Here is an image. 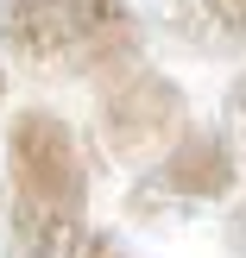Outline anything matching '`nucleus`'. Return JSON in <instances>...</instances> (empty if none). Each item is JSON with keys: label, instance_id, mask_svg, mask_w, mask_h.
<instances>
[{"label": "nucleus", "instance_id": "nucleus-1", "mask_svg": "<svg viewBox=\"0 0 246 258\" xmlns=\"http://www.w3.org/2000/svg\"><path fill=\"white\" fill-rule=\"evenodd\" d=\"M7 164L19 176V202H38V208H82L88 176H82V151H76V133L44 107L13 113L7 126Z\"/></svg>", "mask_w": 246, "mask_h": 258}, {"label": "nucleus", "instance_id": "nucleus-2", "mask_svg": "<svg viewBox=\"0 0 246 258\" xmlns=\"http://www.w3.org/2000/svg\"><path fill=\"white\" fill-rule=\"evenodd\" d=\"M183 126V88L171 76L133 70L126 82H114L101 95V145L120 164H145L152 151H164V139Z\"/></svg>", "mask_w": 246, "mask_h": 258}, {"label": "nucleus", "instance_id": "nucleus-3", "mask_svg": "<svg viewBox=\"0 0 246 258\" xmlns=\"http://www.w3.org/2000/svg\"><path fill=\"white\" fill-rule=\"evenodd\" d=\"M126 19L120 0H7L0 7V32H7V44L19 50V57H63V50L88 44V38L101 32V25Z\"/></svg>", "mask_w": 246, "mask_h": 258}, {"label": "nucleus", "instance_id": "nucleus-4", "mask_svg": "<svg viewBox=\"0 0 246 258\" xmlns=\"http://www.w3.org/2000/svg\"><path fill=\"white\" fill-rule=\"evenodd\" d=\"M240 164H234V145L221 133H183L158 164V183L171 196H189V202H221L234 189Z\"/></svg>", "mask_w": 246, "mask_h": 258}, {"label": "nucleus", "instance_id": "nucleus-5", "mask_svg": "<svg viewBox=\"0 0 246 258\" xmlns=\"http://www.w3.org/2000/svg\"><path fill=\"white\" fill-rule=\"evenodd\" d=\"M7 233H13V258H82V208L19 202Z\"/></svg>", "mask_w": 246, "mask_h": 258}, {"label": "nucleus", "instance_id": "nucleus-6", "mask_svg": "<svg viewBox=\"0 0 246 258\" xmlns=\"http://www.w3.org/2000/svg\"><path fill=\"white\" fill-rule=\"evenodd\" d=\"M183 32L209 50H240L246 44V0H189Z\"/></svg>", "mask_w": 246, "mask_h": 258}, {"label": "nucleus", "instance_id": "nucleus-7", "mask_svg": "<svg viewBox=\"0 0 246 258\" xmlns=\"http://www.w3.org/2000/svg\"><path fill=\"white\" fill-rule=\"evenodd\" d=\"M133 50H139L133 19H114V25H101V32L82 44V70H88V76H114V70L133 63Z\"/></svg>", "mask_w": 246, "mask_h": 258}, {"label": "nucleus", "instance_id": "nucleus-8", "mask_svg": "<svg viewBox=\"0 0 246 258\" xmlns=\"http://www.w3.org/2000/svg\"><path fill=\"white\" fill-rule=\"evenodd\" d=\"M82 258H126V246H120L114 233H88V239H82Z\"/></svg>", "mask_w": 246, "mask_h": 258}, {"label": "nucleus", "instance_id": "nucleus-9", "mask_svg": "<svg viewBox=\"0 0 246 258\" xmlns=\"http://www.w3.org/2000/svg\"><path fill=\"white\" fill-rule=\"evenodd\" d=\"M227 113H234V126L246 133V70H240V82L227 88Z\"/></svg>", "mask_w": 246, "mask_h": 258}, {"label": "nucleus", "instance_id": "nucleus-10", "mask_svg": "<svg viewBox=\"0 0 246 258\" xmlns=\"http://www.w3.org/2000/svg\"><path fill=\"white\" fill-rule=\"evenodd\" d=\"M234 246H240V252H246V208H240V214H234Z\"/></svg>", "mask_w": 246, "mask_h": 258}, {"label": "nucleus", "instance_id": "nucleus-11", "mask_svg": "<svg viewBox=\"0 0 246 258\" xmlns=\"http://www.w3.org/2000/svg\"><path fill=\"white\" fill-rule=\"evenodd\" d=\"M0 221H13V208H7V189H0Z\"/></svg>", "mask_w": 246, "mask_h": 258}, {"label": "nucleus", "instance_id": "nucleus-12", "mask_svg": "<svg viewBox=\"0 0 246 258\" xmlns=\"http://www.w3.org/2000/svg\"><path fill=\"white\" fill-rule=\"evenodd\" d=\"M0 95H7V70H0Z\"/></svg>", "mask_w": 246, "mask_h": 258}]
</instances>
